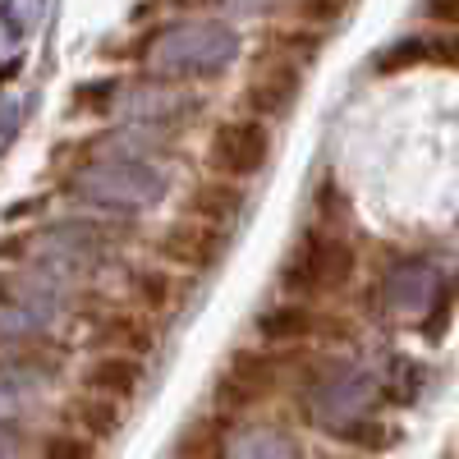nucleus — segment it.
<instances>
[{
  "label": "nucleus",
  "mask_w": 459,
  "mask_h": 459,
  "mask_svg": "<svg viewBox=\"0 0 459 459\" xmlns=\"http://www.w3.org/2000/svg\"><path fill=\"white\" fill-rule=\"evenodd\" d=\"M272 157V129L266 120H225L212 134V170L225 179H253Z\"/></svg>",
  "instance_id": "obj_1"
},
{
  "label": "nucleus",
  "mask_w": 459,
  "mask_h": 459,
  "mask_svg": "<svg viewBox=\"0 0 459 459\" xmlns=\"http://www.w3.org/2000/svg\"><path fill=\"white\" fill-rule=\"evenodd\" d=\"M354 276V248L344 239H303V248L290 257L285 266V285L290 290H308V294H326L340 290Z\"/></svg>",
  "instance_id": "obj_2"
},
{
  "label": "nucleus",
  "mask_w": 459,
  "mask_h": 459,
  "mask_svg": "<svg viewBox=\"0 0 459 459\" xmlns=\"http://www.w3.org/2000/svg\"><path fill=\"white\" fill-rule=\"evenodd\" d=\"M157 253H161V262H170V266L207 272V266H216V262H221V253H225V235H221V225L188 216V221H175V225H166V230H161Z\"/></svg>",
  "instance_id": "obj_3"
},
{
  "label": "nucleus",
  "mask_w": 459,
  "mask_h": 459,
  "mask_svg": "<svg viewBox=\"0 0 459 459\" xmlns=\"http://www.w3.org/2000/svg\"><path fill=\"white\" fill-rule=\"evenodd\" d=\"M299 97V69L285 65V60H272L257 69V79L248 83V106L257 115H266V120H281V115L294 106Z\"/></svg>",
  "instance_id": "obj_4"
},
{
  "label": "nucleus",
  "mask_w": 459,
  "mask_h": 459,
  "mask_svg": "<svg viewBox=\"0 0 459 459\" xmlns=\"http://www.w3.org/2000/svg\"><path fill=\"white\" fill-rule=\"evenodd\" d=\"M138 386H143V368H138L134 354H115V350H106L101 359H92V363L83 368V391H92V395L125 400V395H134Z\"/></svg>",
  "instance_id": "obj_5"
},
{
  "label": "nucleus",
  "mask_w": 459,
  "mask_h": 459,
  "mask_svg": "<svg viewBox=\"0 0 459 459\" xmlns=\"http://www.w3.org/2000/svg\"><path fill=\"white\" fill-rule=\"evenodd\" d=\"M272 386H276V363L266 359V354H235V359H230V368H225V391H230V400L253 404V400H262Z\"/></svg>",
  "instance_id": "obj_6"
},
{
  "label": "nucleus",
  "mask_w": 459,
  "mask_h": 459,
  "mask_svg": "<svg viewBox=\"0 0 459 459\" xmlns=\"http://www.w3.org/2000/svg\"><path fill=\"white\" fill-rule=\"evenodd\" d=\"M244 207V194H239V179H207V184H198L194 194H188V212H194L198 221H212V225H221V221H230Z\"/></svg>",
  "instance_id": "obj_7"
},
{
  "label": "nucleus",
  "mask_w": 459,
  "mask_h": 459,
  "mask_svg": "<svg viewBox=\"0 0 459 459\" xmlns=\"http://www.w3.org/2000/svg\"><path fill=\"white\" fill-rule=\"evenodd\" d=\"M257 331H262V340H272V344H294V340H308L317 331V313L308 308V303H281V308L262 313Z\"/></svg>",
  "instance_id": "obj_8"
},
{
  "label": "nucleus",
  "mask_w": 459,
  "mask_h": 459,
  "mask_svg": "<svg viewBox=\"0 0 459 459\" xmlns=\"http://www.w3.org/2000/svg\"><path fill=\"white\" fill-rule=\"evenodd\" d=\"M69 418L88 432V441H101V437H115V428H120V404L106 400V395H92L83 391L79 400H74Z\"/></svg>",
  "instance_id": "obj_9"
},
{
  "label": "nucleus",
  "mask_w": 459,
  "mask_h": 459,
  "mask_svg": "<svg viewBox=\"0 0 459 459\" xmlns=\"http://www.w3.org/2000/svg\"><path fill=\"white\" fill-rule=\"evenodd\" d=\"M101 344L106 350H115V354H147L152 350V326L143 322V317H129V313H115V317H106V326H101Z\"/></svg>",
  "instance_id": "obj_10"
},
{
  "label": "nucleus",
  "mask_w": 459,
  "mask_h": 459,
  "mask_svg": "<svg viewBox=\"0 0 459 459\" xmlns=\"http://www.w3.org/2000/svg\"><path fill=\"white\" fill-rule=\"evenodd\" d=\"M129 290H134V299L143 303L147 313H166L170 303H175V281L161 272V266H138Z\"/></svg>",
  "instance_id": "obj_11"
},
{
  "label": "nucleus",
  "mask_w": 459,
  "mask_h": 459,
  "mask_svg": "<svg viewBox=\"0 0 459 459\" xmlns=\"http://www.w3.org/2000/svg\"><path fill=\"white\" fill-rule=\"evenodd\" d=\"M170 459H225V432L212 428V423L188 428V432L175 441Z\"/></svg>",
  "instance_id": "obj_12"
},
{
  "label": "nucleus",
  "mask_w": 459,
  "mask_h": 459,
  "mask_svg": "<svg viewBox=\"0 0 459 459\" xmlns=\"http://www.w3.org/2000/svg\"><path fill=\"white\" fill-rule=\"evenodd\" d=\"M42 459H92V441H83L79 432H56L47 437Z\"/></svg>",
  "instance_id": "obj_13"
},
{
  "label": "nucleus",
  "mask_w": 459,
  "mask_h": 459,
  "mask_svg": "<svg viewBox=\"0 0 459 459\" xmlns=\"http://www.w3.org/2000/svg\"><path fill=\"white\" fill-rule=\"evenodd\" d=\"M350 5H354V0H299V19H303V23L326 28V23H335Z\"/></svg>",
  "instance_id": "obj_14"
},
{
  "label": "nucleus",
  "mask_w": 459,
  "mask_h": 459,
  "mask_svg": "<svg viewBox=\"0 0 459 459\" xmlns=\"http://www.w3.org/2000/svg\"><path fill=\"white\" fill-rule=\"evenodd\" d=\"M428 14L441 23H459V0H428Z\"/></svg>",
  "instance_id": "obj_15"
}]
</instances>
